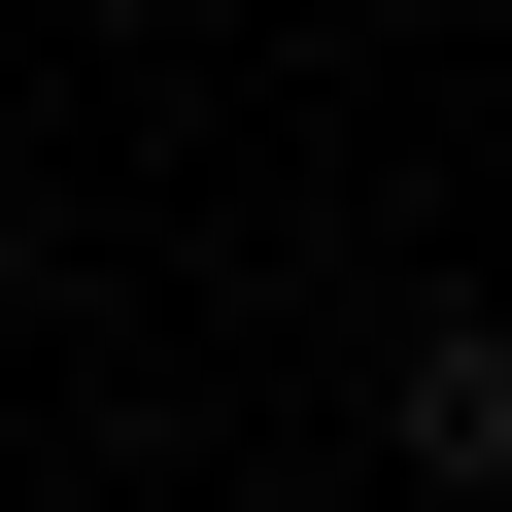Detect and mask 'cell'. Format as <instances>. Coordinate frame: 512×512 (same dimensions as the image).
<instances>
[{"label":"cell","mask_w":512,"mask_h":512,"mask_svg":"<svg viewBox=\"0 0 512 512\" xmlns=\"http://www.w3.org/2000/svg\"><path fill=\"white\" fill-rule=\"evenodd\" d=\"M376 478H410V512H478V478H512V342H478L444 274L376 308Z\"/></svg>","instance_id":"obj_1"}]
</instances>
